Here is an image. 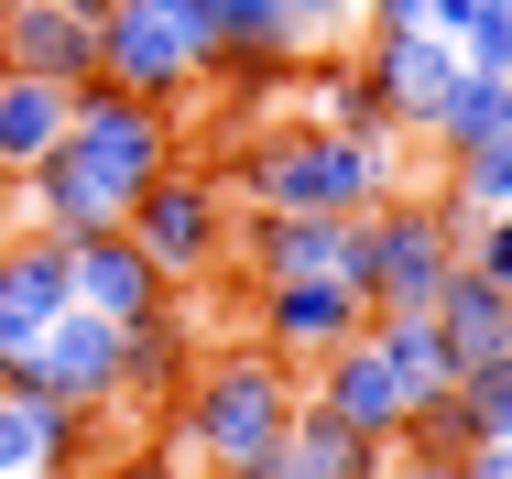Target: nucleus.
Returning <instances> with one entry per match:
<instances>
[{"mask_svg": "<svg viewBox=\"0 0 512 479\" xmlns=\"http://www.w3.org/2000/svg\"><path fill=\"white\" fill-rule=\"evenodd\" d=\"M109 218H120V196H109L99 175H88V164L66 153V142H55V153H44V164L22 175V229H55V240H88V229H109Z\"/></svg>", "mask_w": 512, "mask_h": 479, "instance_id": "18", "label": "nucleus"}, {"mask_svg": "<svg viewBox=\"0 0 512 479\" xmlns=\"http://www.w3.org/2000/svg\"><path fill=\"white\" fill-rule=\"evenodd\" d=\"M469 479H512V447H469Z\"/></svg>", "mask_w": 512, "mask_h": 479, "instance_id": "36", "label": "nucleus"}, {"mask_svg": "<svg viewBox=\"0 0 512 479\" xmlns=\"http://www.w3.org/2000/svg\"><path fill=\"white\" fill-rule=\"evenodd\" d=\"M207 479H306V469H295V436H262L251 458H229V469H207Z\"/></svg>", "mask_w": 512, "mask_h": 479, "instance_id": "32", "label": "nucleus"}, {"mask_svg": "<svg viewBox=\"0 0 512 479\" xmlns=\"http://www.w3.org/2000/svg\"><path fill=\"white\" fill-rule=\"evenodd\" d=\"M0 77L88 88V77H99V22L66 11V0H11V11H0Z\"/></svg>", "mask_w": 512, "mask_h": 479, "instance_id": "11", "label": "nucleus"}, {"mask_svg": "<svg viewBox=\"0 0 512 479\" xmlns=\"http://www.w3.org/2000/svg\"><path fill=\"white\" fill-rule=\"evenodd\" d=\"M425 22V0H371V33H414Z\"/></svg>", "mask_w": 512, "mask_h": 479, "instance_id": "35", "label": "nucleus"}, {"mask_svg": "<svg viewBox=\"0 0 512 479\" xmlns=\"http://www.w3.org/2000/svg\"><path fill=\"white\" fill-rule=\"evenodd\" d=\"M382 479H469V458H393Z\"/></svg>", "mask_w": 512, "mask_h": 479, "instance_id": "34", "label": "nucleus"}, {"mask_svg": "<svg viewBox=\"0 0 512 479\" xmlns=\"http://www.w3.org/2000/svg\"><path fill=\"white\" fill-rule=\"evenodd\" d=\"M306 403H327L338 425H360V436H382V447L404 436V414H414V392L393 382V360H382L371 338L327 349V360H316V382H306Z\"/></svg>", "mask_w": 512, "mask_h": 479, "instance_id": "16", "label": "nucleus"}, {"mask_svg": "<svg viewBox=\"0 0 512 479\" xmlns=\"http://www.w3.org/2000/svg\"><path fill=\"white\" fill-rule=\"evenodd\" d=\"M458 273V240H447V207L436 196H382L371 218H349V262H338V284L360 294L371 316H425L436 284Z\"/></svg>", "mask_w": 512, "mask_h": 479, "instance_id": "3", "label": "nucleus"}, {"mask_svg": "<svg viewBox=\"0 0 512 479\" xmlns=\"http://www.w3.org/2000/svg\"><path fill=\"white\" fill-rule=\"evenodd\" d=\"M55 142H66V88H44V77H0V186H22Z\"/></svg>", "mask_w": 512, "mask_h": 479, "instance_id": "19", "label": "nucleus"}, {"mask_svg": "<svg viewBox=\"0 0 512 479\" xmlns=\"http://www.w3.org/2000/svg\"><path fill=\"white\" fill-rule=\"evenodd\" d=\"M491 131H512V77L502 66H458V88H447V109H436V153H469V142H491Z\"/></svg>", "mask_w": 512, "mask_h": 479, "instance_id": "22", "label": "nucleus"}, {"mask_svg": "<svg viewBox=\"0 0 512 479\" xmlns=\"http://www.w3.org/2000/svg\"><path fill=\"white\" fill-rule=\"evenodd\" d=\"M284 425H295V371L251 338V349L197 360L186 403L164 414V447H175V458H197V469H229V458H251V447H262V436H284Z\"/></svg>", "mask_w": 512, "mask_h": 479, "instance_id": "2", "label": "nucleus"}, {"mask_svg": "<svg viewBox=\"0 0 512 479\" xmlns=\"http://www.w3.org/2000/svg\"><path fill=\"white\" fill-rule=\"evenodd\" d=\"M316 98H327V131H360V142H404V131H393V98L371 88V66H360V55H349V66H327V77H316Z\"/></svg>", "mask_w": 512, "mask_h": 479, "instance_id": "26", "label": "nucleus"}, {"mask_svg": "<svg viewBox=\"0 0 512 479\" xmlns=\"http://www.w3.org/2000/svg\"><path fill=\"white\" fill-rule=\"evenodd\" d=\"M66 305H77L66 240H55V229H11V240H0V360H11V349H33Z\"/></svg>", "mask_w": 512, "mask_h": 479, "instance_id": "13", "label": "nucleus"}, {"mask_svg": "<svg viewBox=\"0 0 512 479\" xmlns=\"http://www.w3.org/2000/svg\"><path fill=\"white\" fill-rule=\"evenodd\" d=\"M99 479H186V458H175V447H131V458H109Z\"/></svg>", "mask_w": 512, "mask_h": 479, "instance_id": "33", "label": "nucleus"}, {"mask_svg": "<svg viewBox=\"0 0 512 479\" xmlns=\"http://www.w3.org/2000/svg\"><path fill=\"white\" fill-rule=\"evenodd\" d=\"M469 414H480V447H512V360H491V371H469Z\"/></svg>", "mask_w": 512, "mask_h": 479, "instance_id": "27", "label": "nucleus"}, {"mask_svg": "<svg viewBox=\"0 0 512 479\" xmlns=\"http://www.w3.org/2000/svg\"><path fill=\"white\" fill-rule=\"evenodd\" d=\"M349 22H360V0H284V33L295 44H338Z\"/></svg>", "mask_w": 512, "mask_h": 479, "instance_id": "29", "label": "nucleus"}, {"mask_svg": "<svg viewBox=\"0 0 512 479\" xmlns=\"http://www.w3.org/2000/svg\"><path fill=\"white\" fill-rule=\"evenodd\" d=\"M295 77H306V44H295V33H251V44H218V55H207V88H229L240 109L284 98Z\"/></svg>", "mask_w": 512, "mask_h": 479, "instance_id": "21", "label": "nucleus"}, {"mask_svg": "<svg viewBox=\"0 0 512 479\" xmlns=\"http://www.w3.org/2000/svg\"><path fill=\"white\" fill-rule=\"evenodd\" d=\"M229 262H240L251 284H316V273L349 262V218H316V207H251V218L229 229Z\"/></svg>", "mask_w": 512, "mask_h": 479, "instance_id": "9", "label": "nucleus"}, {"mask_svg": "<svg viewBox=\"0 0 512 479\" xmlns=\"http://www.w3.org/2000/svg\"><path fill=\"white\" fill-rule=\"evenodd\" d=\"M218 44H251V33H284V0H197Z\"/></svg>", "mask_w": 512, "mask_h": 479, "instance_id": "28", "label": "nucleus"}, {"mask_svg": "<svg viewBox=\"0 0 512 479\" xmlns=\"http://www.w3.org/2000/svg\"><path fill=\"white\" fill-rule=\"evenodd\" d=\"M480 447V414H469V392L447 382V392H425L404 414V436H393V458H469Z\"/></svg>", "mask_w": 512, "mask_h": 479, "instance_id": "24", "label": "nucleus"}, {"mask_svg": "<svg viewBox=\"0 0 512 479\" xmlns=\"http://www.w3.org/2000/svg\"><path fill=\"white\" fill-rule=\"evenodd\" d=\"M229 186L251 207H316V218H371L382 196H404V153L393 142H360V131H327V120H273L240 142Z\"/></svg>", "mask_w": 512, "mask_h": 479, "instance_id": "1", "label": "nucleus"}, {"mask_svg": "<svg viewBox=\"0 0 512 479\" xmlns=\"http://www.w3.org/2000/svg\"><path fill=\"white\" fill-rule=\"evenodd\" d=\"M120 229L153 251V273H164V284H207V273L229 262L240 207H229V175H218V164H186V153H175L153 186L131 196V218H120Z\"/></svg>", "mask_w": 512, "mask_h": 479, "instance_id": "5", "label": "nucleus"}, {"mask_svg": "<svg viewBox=\"0 0 512 479\" xmlns=\"http://www.w3.org/2000/svg\"><path fill=\"white\" fill-rule=\"evenodd\" d=\"M0 392L109 414V403H120V327H109V316H88V305H66L33 349H11V360H0Z\"/></svg>", "mask_w": 512, "mask_h": 479, "instance_id": "7", "label": "nucleus"}, {"mask_svg": "<svg viewBox=\"0 0 512 479\" xmlns=\"http://www.w3.org/2000/svg\"><path fill=\"white\" fill-rule=\"evenodd\" d=\"M0 11H11V0H0Z\"/></svg>", "mask_w": 512, "mask_h": 479, "instance_id": "37", "label": "nucleus"}, {"mask_svg": "<svg viewBox=\"0 0 512 479\" xmlns=\"http://www.w3.org/2000/svg\"><path fill=\"white\" fill-rule=\"evenodd\" d=\"M251 327H262V349H273L284 371H316L327 349H349V338L371 327V305L338 284V273H316V284H262V316H251Z\"/></svg>", "mask_w": 512, "mask_h": 479, "instance_id": "8", "label": "nucleus"}, {"mask_svg": "<svg viewBox=\"0 0 512 479\" xmlns=\"http://www.w3.org/2000/svg\"><path fill=\"white\" fill-rule=\"evenodd\" d=\"M360 338H371V349L393 360V382H404L414 403H425V392H447V382H458V360H447V338H436V316H371Z\"/></svg>", "mask_w": 512, "mask_h": 479, "instance_id": "23", "label": "nucleus"}, {"mask_svg": "<svg viewBox=\"0 0 512 479\" xmlns=\"http://www.w3.org/2000/svg\"><path fill=\"white\" fill-rule=\"evenodd\" d=\"M458 175H447V207H469V218H502L512 207V131H491V142H469V153H447Z\"/></svg>", "mask_w": 512, "mask_h": 479, "instance_id": "25", "label": "nucleus"}, {"mask_svg": "<svg viewBox=\"0 0 512 479\" xmlns=\"http://www.w3.org/2000/svg\"><path fill=\"white\" fill-rule=\"evenodd\" d=\"M186 382H197V316H186V284H175L153 316H131V327H120V403L175 414Z\"/></svg>", "mask_w": 512, "mask_h": 479, "instance_id": "12", "label": "nucleus"}, {"mask_svg": "<svg viewBox=\"0 0 512 479\" xmlns=\"http://www.w3.org/2000/svg\"><path fill=\"white\" fill-rule=\"evenodd\" d=\"M469 273H491V284L512 294V207H502V218H480V229H469Z\"/></svg>", "mask_w": 512, "mask_h": 479, "instance_id": "31", "label": "nucleus"}, {"mask_svg": "<svg viewBox=\"0 0 512 479\" xmlns=\"http://www.w3.org/2000/svg\"><path fill=\"white\" fill-rule=\"evenodd\" d=\"M22 479H33V469H22Z\"/></svg>", "mask_w": 512, "mask_h": 479, "instance_id": "38", "label": "nucleus"}, {"mask_svg": "<svg viewBox=\"0 0 512 479\" xmlns=\"http://www.w3.org/2000/svg\"><path fill=\"white\" fill-rule=\"evenodd\" d=\"M425 316H436V338H447L458 382H469V371H491V360H512V294L491 284V273H469V262H458V273L436 284Z\"/></svg>", "mask_w": 512, "mask_h": 479, "instance_id": "17", "label": "nucleus"}, {"mask_svg": "<svg viewBox=\"0 0 512 479\" xmlns=\"http://www.w3.org/2000/svg\"><path fill=\"white\" fill-rule=\"evenodd\" d=\"M66 153H77V164L120 196V218H131V196L175 164V109H153V98L88 77V88H66Z\"/></svg>", "mask_w": 512, "mask_h": 479, "instance_id": "6", "label": "nucleus"}, {"mask_svg": "<svg viewBox=\"0 0 512 479\" xmlns=\"http://www.w3.org/2000/svg\"><path fill=\"white\" fill-rule=\"evenodd\" d=\"M207 55H218V33H207L197 0H109L99 22V77L131 98H153V109H186V98L207 88Z\"/></svg>", "mask_w": 512, "mask_h": 479, "instance_id": "4", "label": "nucleus"}, {"mask_svg": "<svg viewBox=\"0 0 512 479\" xmlns=\"http://www.w3.org/2000/svg\"><path fill=\"white\" fill-rule=\"evenodd\" d=\"M66 273H77V305H88V316H109V327H131V316H153V305L175 294L164 273H153V251H142L120 218H109V229H88V240H66Z\"/></svg>", "mask_w": 512, "mask_h": 479, "instance_id": "15", "label": "nucleus"}, {"mask_svg": "<svg viewBox=\"0 0 512 479\" xmlns=\"http://www.w3.org/2000/svg\"><path fill=\"white\" fill-rule=\"evenodd\" d=\"M360 66H371V88L393 98V131H404V142H425L469 55H458L447 33H425V22H414V33H371V44H360Z\"/></svg>", "mask_w": 512, "mask_h": 479, "instance_id": "10", "label": "nucleus"}, {"mask_svg": "<svg viewBox=\"0 0 512 479\" xmlns=\"http://www.w3.org/2000/svg\"><path fill=\"white\" fill-rule=\"evenodd\" d=\"M458 55H469V66H502V77H512V0H491V11L469 22V44H458Z\"/></svg>", "mask_w": 512, "mask_h": 479, "instance_id": "30", "label": "nucleus"}, {"mask_svg": "<svg viewBox=\"0 0 512 479\" xmlns=\"http://www.w3.org/2000/svg\"><path fill=\"white\" fill-rule=\"evenodd\" d=\"M77 479L99 469V414L88 403H22V392H0V479Z\"/></svg>", "mask_w": 512, "mask_h": 479, "instance_id": "14", "label": "nucleus"}, {"mask_svg": "<svg viewBox=\"0 0 512 479\" xmlns=\"http://www.w3.org/2000/svg\"><path fill=\"white\" fill-rule=\"evenodd\" d=\"M284 436H295V469H306V479H382V469H393V447H382V436L338 425V414L306 403V392H295V425H284Z\"/></svg>", "mask_w": 512, "mask_h": 479, "instance_id": "20", "label": "nucleus"}]
</instances>
